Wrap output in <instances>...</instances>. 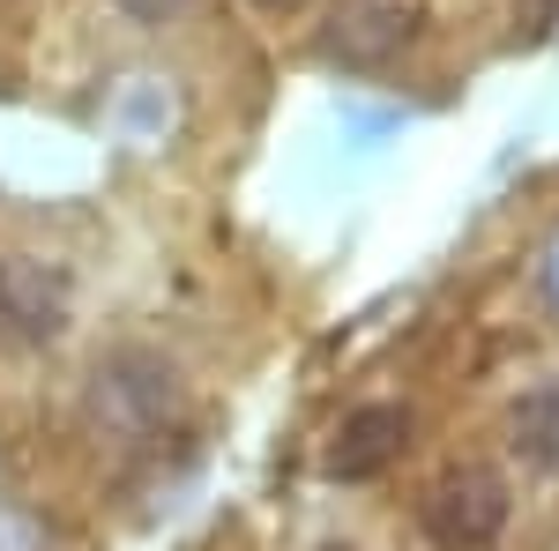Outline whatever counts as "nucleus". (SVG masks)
I'll use <instances>...</instances> for the list:
<instances>
[{
    "mask_svg": "<svg viewBox=\"0 0 559 551\" xmlns=\"http://www.w3.org/2000/svg\"><path fill=\"white\" fill-rule=\"evenodd\" d=\"M120 8H128L134 23H173V15L187 8V0H120Z\"/></svg>",
    "mask_w": 559,
    "mask_h": 551,
    "instance_id": "8",
    "label": "nucleus"
},
{
    "mask_svg": "<svg viewBox=\"0 0 559 551\" xmlns=\"http://www.w3.org/2000/svg\"><path fill=\"white\" fill-rule=\"evenodd\" d=\"M545 298L559 306V239H552V254H545Z\"/></svg>",
    "mask_w": 559,
    "mask_h": 551,
    "instance_id": "10",
    "label": "nucleus"
},
{
    "mask_svg": "<svg viewBox=\"0 0 559 551\" xmlns=\"http://www.w3.org/2000/svg\"><path fill=\"white\" fill-rule=\"evenodd\" d=\"M269 8H292V0H269Z\"/></svg>",
    "mask_w": 559,
    "mask_h": 551,
    "instance_id": "11",
    "label": "nucleus"
},
{
    "mask_svg": "<svg viewBox=\"0 0 559 551\" xmlns=\"http://www.w3.org/2000/svg\"><path fill=\"white\" fill-rule=\"evenodd\" d=\"M426 537L440 551H485L500 529H508V484L492 469H448L440 484L426 492Z\"/></svg>",
    "mask_w": 559,
    "mask_h": 551,
    "instance_id": "2",
    "label": "nucleus"
},
{
    "mask_svg": "<svg viewBox=\"0 0 559 551\" xmlns=\"http://www.w3.org/2000/svg\"><path fill=\"white\" fill-rule=\"evenodd\" d=\"M403 432H411V418H403L395 403H366V410H350L344 432H336V447H329V477L358 484V477L388 469L395 455H403Z\"/></svg>",
    "mask_w": 559,
    "mask_h": 551,
    "instance_id": "4",
    "label": "nucleus"
},
{
    "mask_svg": "<svg viewBox=\"0 0 559 551\" xmlns=\"http://www.w3.org/2000/svg\"><path fill=\"white\" fill-rule=\"evenodd\" d=\"M552 15H559V0H530V31H552Z\"/></svg>",
    "mask_w": 559,
    "mask_h": 551,
    "instance_id": "9",
    "label": "nucleus"
},
{
    "mask_svg": "<svg viewBox=\"0 0 559 551\" xmlns=\"http://www.w3.org/2000/svg\"><path fill=\"white\" fill-rule=\"evenodd\" d=\"M411 38H418V8L411 0H336V15L321 31V52L336 68H350V75H373Z\"/></svg>",
    "mask_w": 559,
    "mask_h": 551,
    "instance_id": "3",
    "label": "nucleus"
},
{
    "mask_svg": "<svg viewBox=\"0 0 559 551\" xmlns=\"http://www.w3.org/2000/svg\"><path fill=\"white\" fill-rule=\"evenodd\" d=\"M165 410H173V366L150 358V350H120L97 366V387H90V418L120 440H157L165 432Z\"/></svg>",
    "mask_w": 559,
    "mask_h": 551,
    "instance_id": "1",
    "label": "nucleus"
},
{
    "mask_svg": "<svg viewBox=\"0 0 559 551\" xmlns=\"http://www.w3.org/2000/svg\"><path fill=\"white\" fill-rule=\"evenodd\" d=\"M0 551H45V529L31 514H15L8 500H0Z\"/></svg>",
    "mask_w": 559,
    "mask_h": 551,
    "instance_id": "7",
    "label": "nucleus"
},
{
    "mask_svg": "<svg viewBox=\"0 0 559 551\" xmlns=\"http://www.w3.org/2000/svg\"><path fill=\"white\" fill-rule=\"evenodd\" d=\"M0 321L15 336H60L68 321V284L45 276L38 261H0Z\"/></svg>",
    "mask_w": 559,
    "mask_h": 551,
    "instance_id": "5",
    "label": "nucleus"
},
{
    "mask_svg": "<svg viewBox=\"0 0 559 551\" xmlns=\"http://www.w3.org/2000/svg\"><path fill=\"white\" fill-rule=\"evenodd\" d=\"M508 432H515V455L530 469H559V381L530 387L515 403V418H508Z\"/></svg>",
    "mask_w": 559,
    "mask_h": 551,
    "instance_id": "6",
    "label": "nucleus"
}]
</instances>
